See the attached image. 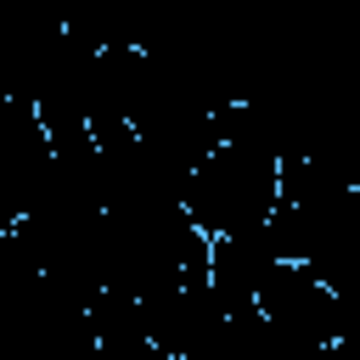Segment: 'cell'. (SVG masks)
<instances>
[{
	"instance_id": "obj_1",
	"label": "cell",
	"mask_w": 360,
	"mask_h": 360,
	"mask_svg": "<svg viewBox=\"0 0 360 360\" xmlns=\"http://www.w3.org/2000/svg\"><path fill=\"white\" fill-rule=\"evenodd\" d=\"M281 202H287L281 152L264 135V124L248 112V101H236L225 112V135L186 174V219L208 242H242L270 231Z\"/></svg>"
}]
</instances>
